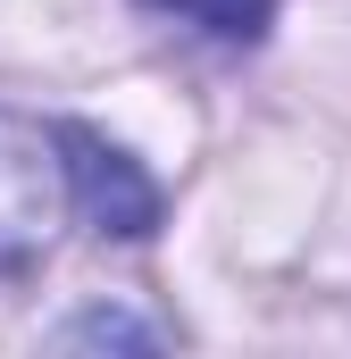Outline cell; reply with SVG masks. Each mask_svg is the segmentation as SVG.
I'll list each match as a JSON object with an SVG mask.
<instances>
[{
  "label": "cell",
  "mask_w": 351,
  "mask_h": 359,
  "mask_svg": "<svg viewBox=\"0 0 351 359\" xmlns=\"http://www.w3.org/2000/svg\"><path fill=\"white\" fill-rule=\"evenodd\" d=\"M76 217H84V184H76L67 126L0 109V276L42 268Z\"/></svg>",
  "instance_id": "1"
},
{
  "label": "cell",
  "mask_w": 351,
  "mask_h": 359,
  "mask_svg": "<svg viewBox=\"0 0 351 359\" xmlns=\"http://www.w3.org/2000/svg\"><path fill=\"white\" fill-rule=\"evenodd\" d=\"M67 142H76V184H84V217L100 234H151L159 226V184L134 168V151H117L109 134H92V126H67Z\"/></svg>",
  "instance_id": "2"
},
{
  "label": "cell",
  "mask_w": 351,
  "mask_h": 359,
  "mask_svg": "<svg viewBox=\"0 0 351 359\" xmlns=\"http://www.w3.org/2000/svg\"><path fill=\"white\" fill-rule=\"evenodd\" d=\"M51 343H59V351H92V343H117V351H168L176 326H151V318H134V309H84V318H67Z\"/></svg>",
  "instance_id": "3"
},
{
  "label": "cell",
  "mask_w": 351,
  "mask_h": 359,
  "mask_svg": "<svg viewBox=\"0 0 351 359\" xmlns=\"http://www.w3.org/2000/svg\"><path fill=\"white\" fill-rule=\"evenodd\" d=\"M151 8H168L176 25H192L209 42H260L276 17V0H151Z\"/></svg>",
  "instance_id": "4"
}]
</instances>
